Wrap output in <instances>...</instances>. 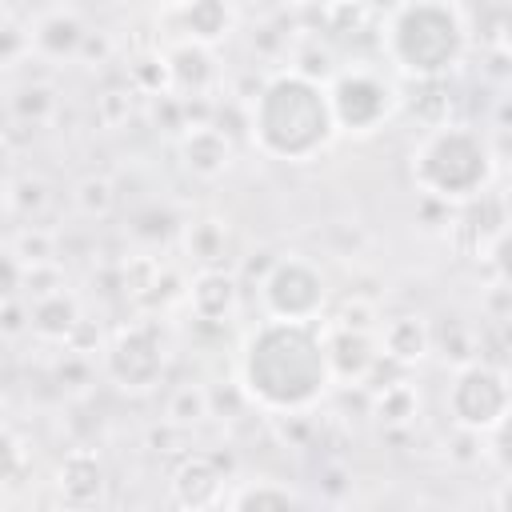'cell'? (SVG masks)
I'll use <instances>...</instances> for the list:
<instances>
[{
    "mask_svg": "<svg viewBox=\"0 0 512 512\" xmlns=\"http://www.w3.org/2000/svg\"><path fill=\"white\" fill-rule=\"evenodd\" d=\"M236 380L244 400L268 416L312 412L332 388L320 324L276 316L260 320L240 344Z\"/></svg>",
    "mask_w": 512,
    "mask_h": 512,
    "instance_id": "obj_1",
    "label": "cell"
},
{
    "mask_svg": "<svg viewBox=\"0 0 512 512\" xmlns=\"http://www.w3.org/2000/svg\"><path fill=\"white\" fill-rule=\"evenodd\" d=\"M248 136L256 152L280 164H308L336 140L324 80L296 68L272 72L248 104Z\"/></svg>",
    "mask_w": 512,
    "mask_h": 512,
    "instance_id": "obj_2",
    "label": "cell"
},
{
    "mask_svg": "<svg viewBox=\"0 0 512 512\" xmlns=\"http://www.w3.org/2000/svg\"><path fill=\"white\" fill-rule=\"evenodd\" d=\"M472 44L468 16L456 0H400L380 28V48L396 72L416 84L452 76Z\"/></svg>",
    "mask_w": 512,
    "mask_h": 512,
    "instance_id": "obj_3",
    "label": "cell"
},
{
    "mask_svg": "<svg viewBox=\"0 0 512 512\" xmlns=\"http://www.w3.org/2000/svg\"><path fill=\"white\" fill-rule=\"evenodd\" d=\"M412 184L436 204H472L488 192L496 176V152L472 124H432L408 160Z\"/></svg>",
    "mask_w": 512,
    "mask_h": 512,
    "instance_id": "obj_4",
    "label": "cell"
},
{
    "mask_svg": "<svg viewBox=\"0 0 512 512\" xmlns=\"http://www.w3.org/2000/svg\"><path fill=\"white\" fill-rule=\"evenodd\" d=\"M324 92H328L336 136H372L400 108V88L384 72L364 68V64H352V68L332 72V80L324 84Z\"/></svg>",
    "mask_w": 512,
    "mask_h": 512,
    "instance_id": "obj_5",
    "label": "cell"
},
{
    "mask_svg": "<svg viewBox=\"0 0 512 512\" xmlns=\"http://www.w3.org/2000/svg\"><path fill=\"white\" fill-rule=\"evenodd\" d=\"M508 404H512V392H508V372L500 364H488L480 356L456 364L444 392V408L456 428L488 436L508 420Z\"/></svg>",
    "mask_w": 512,
    "mask_h": 512,
    "instance_id": "obj_6",
    "label": "cell"
},
{
    "mask_svg": "<svg viewBox=\"0 0 512 512\" xmlns=\"http://www.w3.org/2000/svg\"><path fill=\"white\" fill-rule=\"evenodd\" d=\"M264 316L276 320H320L328 308V280L308 256H276L260 276Z\"/></svg>",
    "mask_w": 512,
    "mask_h": 512,
    "instance_id": "obj_7",
    "label": "cell"
},
{
    "mask_svg": "<svg viewBox=\"0 0 512 512\" xmlns=\"http://www.w3.org/2000/svg\"><path fill=\"white\" fill-rule=\"evenodd\" d=\"M164 364H168V348L152 320H132L116 328L104 348V376L120 392H136V396L152 392L164 376Z\"/></svg>",
    "mask_w": 512,
    "mask_h": 512,
    "instance_id": "obj_8",
    "label": "cell"
},
{
    "mask_svg": "<svg viewBox=\"0 0 512 512\" xmlns=\"http://www.w3.org/2000/svg\"><path fill=\"white\" fill-rule=\"evenodd\" d=\"M324 332V352H328V372L332 384H364L380 368V344L368 328H320Z\"/></svg>",
    "mask_w": 512,
    "mask_h": 512,
    "instance_id": "obj_9",
    "label": "cell"
},
{
    "mask_svg": "<svg viewBox=\"0 0 512 512\" xmlns=\"http://www.w3.org/2000/svg\"><path fill=\"white\" fill-rule=\"evenodd\" d=\"M52 488H56L60 504H68V508H96V504H104V496H108L104 460L96 452H88V448H72L56 464Z\"/></svg>",
    "mask_w": 512,
    "mask_h": 512,
    "instance_id": "obj_10",
    "label": "cell"
},
{
    "mask_svg": "<svg viewBox=\"0 0 512 512\" xmlns=\"http://www.w3.org/2000/svg\"><path fill=\"white\" fill-rule=\"evenodd\" d=\"M168 496L176 508H216L224 504V472L208 452H184L172 468Z\"/></svg>",
    "mask_w": 512,
    "mask_h": 512,
    "instance_id": "obj_11",
    "label": "cell"
},
{
    "mask_svg": "<svg viewBox=\"0 0 512 512\" xmlns=\"http://www.w3.org/2000/svg\"><path fill=\"white\" fill-rule=\"evenodd\" d=\"M184 296L196 320L228 324L240 312V276L232 268H196Z\"/></svg>",
    "mask_w": 512,
    "mask_h": 512,
    "instance_id": "obj_12",
    "label": "cell"
},
{
    "mask_svg": "<svg viewBox=\"0 0 512 512\" xmlns=\"http://www.w3.org/2000/svg\"><path fill=\"white\" fill-rule=\"evenodd\" d=\"M176 152H180L184 172L196 180H220L232 168V140L216 124H188L180 132Z\"/></svg>",
    "mask_w": 512,
    "mask_h": 512,
    "instance_id": "obj_13",
    "label": "cell"
},
{
    "mask_svg": "<svg viewBox=\"0 0 512 512\" xmlns=\"http://www.w3.org/2000/svg\"><path fill=\"white\" fill-rule=\"evenodd\" d=\"M164 68H168V96H180V100L204 96L220 76L212 48L208 44H192V40H180L176 48H168L164 52Z\"/></svg>",
    "mask_w": 512,
    "mask_h": 512,
    "instance_id": "obj_14",
    "label": "cell"
},
{
    "mask_svg": "<svg viewBox=\"0 0 512 512\" xmlns=\"http://www.w3.org/2000/svg\"><path fill=\"white\" fill-rule=\"evenodd\" d=\"M84 36H88V24L72 8H52V12L32 20L28 48L44 60H76L84 48Z\"/></svg>",
    "mask_w": 512,
    "mask_h": 512,
    "instance_id": "obj_15",
    "label": "cell"
},
{
    "mask_svg": "<svg viewBox=\"0 0 512 512\" xmlns=\"http://www.w3.org/2000/svg\"><path fill=\"white\" fill-rule=\"evenodd\" d=\"M376 344H380V360L412 368V364H420L432 352V324L420 312H400V316L380 324Z\"/></svg>",
    "mask_w": 512,
    "mask_h": 512,
    "instance_id": "obj_16",
    "label": "cell"
},
{
    "mask_svg": "<svg viewBox=\"0 0 512 512\" xmlns=\"http://www.w3.org/2000/svg\"><path fill=\"white\" fill-rule=\"evenodd\" d=\"M80 300L64 288H52V292H40L32 296L28 304V332L44 344H64L72 336V328L80 324Z\"/></svg>",
    "mask_w": 512,
    "mask_h": 512,
    "instance_id": "obj_17",
    "label": "cell"
},
{
    "mask_svg": "<svg viewBox=\"0 0 512 512\" xmlns=\"http://www.w3.org/2000/svg\"><path fill=\"white\" fill-rule=\"evenodd\" d=\"M176 20H180L184 40L212 48L232 32L236 8L232 0H176Z\"/></svg>",
    "mask_w": 512,
    "mask_h": 512,
    "instance_id": "obj_18",
    "label": "cell"
},
{
    "mask_svg": "<svg viewBox=\"0 0 512 512\" xmlns=\"http://www.w3.org/2000/svg\"><path fill=\"white\" fill-rule=\"evenodd\" d=\"M224 504L236 512H268V508H304L308 496L276 476H252V480H240L232 492H224Z\"/></svg>",
    "mask_w": 512,
    "mask_h": 512,
    "instance_id": "obj_19",
    "label": "cell"
},
{
    "mask_svg": "<svg viewBox=\"0 0 512 512\" xmlns=\"http://www.w3.org/2000/svg\"><path fill=\"white\" fill-rule=\"evenodd\" d=\"M184 252L196 268H228L232 264V228L220 216H200L184 228Z\"/></svg>",
    "mask_w": 512,
    "mask_h": 512,
    "instance_id": "obj_20",
    "label": "cell"
},
{
    "mask_svg": "<svg viewBox=\"0 0 512 512\" xmlns=\"http://www.w3.org/2000/svg\"><path fill=\"white\" fill-rule=\"evenodd\" d=\"M372 416L384 428H412L420 416V392L408 380H392L372 392Z\"/></svg>",
    "mask_w": 512,
    "mask_h": 512,
    "instance_id": "obj_21",
    "label": "cell"
},
{
    "mask_svg": "<svg viewBox=\"0 0 512 512\" xmlns=\"http://www.w3.org/2000/svg\"><path fill=\"white\" fill-rule=\"evenodd\" d=\"M72 204H76V212L80 216H88V220H104L112 208H116V188H112V180L108 176H84V180H76V188H72Z\"/></svg>",
    "mask_w": 512,
    "mask_h": 512,
    "instance_id": "obj_22",
    "label": "cell"
},
{
    "mask_svg": "<svg viewBox=\"0 0 512 512\" xmlns=\"http://www.w3.org/2000/svg\"><path fill=\"white\" fill-rule=\"evenodd\" d=\"M204 416H212V400H208V392H204L200 384H180V388H172V396H168V404H164V420H172V424H180V428H192V424H200Z\"/></svg>",
    "mask_w": 512,
    "mask_h": 512,
    "instance_id": "obj_23",
    "label": "cell"
},
{
    "mask_svg": "<svg viewBox=\"0 0 512 512\" xmlns=\"http://www.w3.org/2000/svg\"><path fill=\"white\" fill-rule=\"evenodd\" d=\"M12 112H16V120H24V124H44V120L56 112V92H52L48 84H24V88H16V96H12Z\"/></svg>",
    "mask_w": 512,
    "mask_h": 512,
    "instance_id": "obj_24",
    "label": "cell"
},
{
    "mask_svg": "<svg viewBox=\"0 0 512 512\" xmlns=\"http://www.w3.org/2000/svg\"><path fill=\"white\" fill-rule=\"evenodd\" d=\"M4 200H8V208H12L16 216L32 220V216H40V212L48 208V184H44L40 176H20V180L8 184Z\"/></svg>",
    "mask_w": 512,
    "mask_h": 512,
    "instance_id": "obj_25",
    "label": "cell"
},
{
    "mask_svg": "<svg viewBox=\"0 0 512 512\" xmlns=\"http://www.w3.org/2000/svg\"><path fill=\"white\" fill-rule=\"evenodd\" d=\"M12 256L24 264V268H32V264H52L56 260V248H52V232H44V228H24L20 232V240L12 244Z\"/></svg>",
    "mask_w": 512,
    "mask_h": 512,
    "instance_id": "obj_26",
    "label": "cell"
},
{
    "mask_svg": "<svg viewBox=\"0 0 512 512\" xmlns=\"http://www.w3.org/2000/svg\"><path fill=\"white\" fill-rule=\"evenodd\" d=\"M20 472H24V444L16 440L12 428L0 424V488L12 484Z\"/></svg>",
    "mask_w": 512,
    "mask_h": 512,
    "instance_id": "obj_27",
    "label": "cell"
},
{
    "mask_svg": "<svg viewBox=\"0 0 512 512\" xmlns=\"http://www.w3.org/2000/svg\"><path fill=\"white\" fill-rule=\"evenodd\" d=\"M20 280H24V264L12 252H0V300L4 296H16Z\"/></svg>",
    "mask_w": 512,
    "mask_h": 512,
    "instance_id": "obj_28",
    "label": "cell"
},
{
    "mask_svg": "<svg viewBox=\"0 0 512 512\" xmlns=\"http://www.w3.org/2000/svg\"><path fill=\"white\" fill-rule=\"evenodd\" d=\"M0 160H4V152H0ZM0 172H4V164H0Z\"/></svg>",
    "mask_w": 512,
    "mask_h": 512,
    "instance_id": "obj_29",
    "label": "cell"
},
{
    "mask_svg": "<svg viewBox=\"0 0 512 512\" xmlns=\"http://www.w3.org/2000/svg\"><path fill=\"white\" fill-rule=\"evenodd\" d=\"M0 28H4V16H0Z\"/></svg>",
    "mask_w": 512,
    "mask_h": 512,
    "instance_id": "obj_30",
    "label": "cell"
},
{
    "mask_svg": "<svg viewBox=\"0 0 512 512\" xmlns=\"http://www.w3.org/2000/svg\"><path fill=\"white\" fill-rule=\"evenodd\" d=\"M136 4H144V0H136Z\"/></svg>",
    "mask_w": 512,
    "mask_h": 512,
    "instance_id": "obj_31",
    "label": "cell"
}]
</instances>
